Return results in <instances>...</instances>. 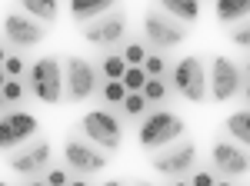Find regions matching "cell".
I'll return each instance as SVG.
<instances>
[{
  "label": "cell",
  "instance_id": "obj_1",
  "mask_svg": "<svg viewBox=\"0 0 250 186\" xmlns=\"http://www.w3.org/2000/svg\"><path fill=\"white\" fill-rule=\"evenodd\" d=\"M184 120L170 110H154L147 113L144 120H140V127H137V140H140V147L147 149V153H157V149L170 147L173 140H180L184 136Z\"/></svg>",
  "mask_w": 250,
  "mask_h": 186
},
{
  "label": "cell",
  "instance_id": "obj_2",
  "mask_svg": "<svg viewBox=\"0 0 250 186\" xmlns=\"http://www.w3.org/2000/svg\"><path fill=\"white\" fill-rule=\"evenodd\" d=\"M100 90V70L87 56H67L63 60V100L83 103Z\"/></svg>",
  "mask_w": 250,
  "mask_h": 186
},
{
  "label": "cell",
  "instance_id": "obj_3",
  "mask_svg": "<svg viewBox=\"0 0 250 186\" xmlns=\"http://www.w3.org/2000/svg\"><path fill=\"white\" fill-rule=\"evenodd\" d=\"M80 130L104 153H117L120 143H124V123H120V116L114 110H90L80 120Z\"/></svg>",
  "mask_w": 250,
  "mask_h": 186
},
{
  "label": "cell",
  "instance_id": "obj_4",
  "mask_svg": "<svg viewBox=\"0 0 250 186\" xmlns=\"http://www.w3.org/2000/svg\"><path fill=\"white\" fill-rule=\"evenodd\" d=\"M30 93L47 107L63 100V67L57 56H40L30 67Z\"/></svg>",
  "mask_w": 250,
  "mask_h": 186
},
{
  "label": "cell",
  "instance_id": "obj_5",
  "mask_svg": "<svg viewBox=\"0 0 250 186\" xmlns=\"http://www.w3.org/2000/svg\"><path fill=\"white\" fill-rule=\"evenodd\" d=\"M193 163H197V143L187 140V136H180V140H173L170 147L150 153V167H154L157 173H164V176H170V180L190 173Z\"/></svg>",
  "mask_w": 250,
  "mask_h": 186
},
{
  "label": "cell",
  "instance_id": "obj_6",
  "mask_svg": "<svg viewBox=\"0 0 250 186\" xmlns=\"http://www.w3.org/2000/svg\"><path fill=\"white\" fill-rule=\"evenodd\" d=\"M144 37L154 43L157 50H170V47H180L187 40V23L173 20L170 14H164L160 7H150L144 14Z\"/></svg>",
  "mask_w": 250,
  "mask_h": 186
},
{
  "label": "cell",
  "instance_id": "obj_7",
  "mask_svg": "<svg viewBox=\"0 0 250 186\" xmlns=\"http://www.w3.org/2000/svg\"><path fill=\"white\" fill-rule=\"evenodd\" d=\"M170 83L184 100L204 103L207 100V70H204V60L200 56H184L180 63H173Z\"/></svg>",
  "mask_w": 250,
  "mask_h": 186
},
{
  "label": "cell",
  "instance_id": "obj_8",
  "mask_svg": "<svg viewBox=\"0 0 250 186\" xmlns=\"http://www.w3.org/2000/svg\"><path fill=\"white\" fill-rule=\"evenodd\" d=\"M50 140H43V136H34L30 143H23V147L10 149L7 153V167L20 173V176H40L47 163H50Z\"/></svg>",
  "mask_w": 250,
  "mask_h": 186
},
{
  "label": "cell",
  "instance_id": "obj_9",
  "mask_svg": "<svg viewBox=\"0 0 250 186\" xmlns=\"http://www.w3.org/2000/svg\"><path fill=\"white\" fill-rule=\"evenodd\" d=\"M210 163H213V169H217V176L237 180V176L250 173V149L240 147V143H233V140H213Z\"/></svg>",
  "mask_w": 250,
  "mask_h": 186
},
{
  "label": "cell",
  "instance_id": "obj_10",
  "mask_svg": "<svg viewBox=\"0 0 250 186\" xmlns=\"http://www.w3.org/2000/svg\"><path fill=\"white\" fill-rule=\"evenodd\" d=\"M63 160H67V167L74 169V173H100V169L107 167V160H110V153H104L100 147H94L90 140H77L74 133L67 136V143H63Z\"/></svg>",
  "mask_w": 250,
  "mask_h": 186
},
{
  "label": "cell",
  "instance_id": "obj_11",
  "mask_svg": "<svg viewBox=\"0 0 250 186\" xmlns=\"http://www.w3.org/2000/svg\"><path fill=\"white\" fill-rule=\"evenodd\" d=\"M37 116L27 110H14L7 116H0V153H10V149L23 147L37 136Z\"/></svg>",
  "mask_w": 250,
  "mask_h": 186
},
{
  "label": "cell",
  "instance_id": "obj_12",
  "mask_svg": "<svg viewBox=\"0 0 250 186\" xmlns=\"http://www.w3.org/2000/svg\"><path fill=\"white\" fill-rule=\"evenodd\" d=\"M80 30H83V40L94 43V47H114V43H124L127 40V17L114 7L110 14L83 23Z\"/></svg>",
  "mask_w": 250,
  "mask_h": 186
},
{
  "label": "cell",
  "instance_id": "obj_13",
  "mask_svg": "<svg viewBox=\"0 0 250 186\" xmlns=\"http://www.w3.org/2000/svg\"><path fill=\"white\" fill-rule=\"evenodd\" d=\"M3 40L20 47V50L37 47V43L47 40V23L34 20L30 14H7L3 17Z\"/></svg>",
  "mask_w": 250,
  "mask_h": 186
},
{
  "label": "cell",
  "instance_id": "obj_14",
  "mask_svg": "<svg viewBox=\"0 0 250 186\" xmlns=\"http://www.w3.org/2000/svg\"><path fill=\"white\" fill-rule=\"evenodd\" d=\"M233 93H240V67L230 56H213L210 63V100L227 103Z\"/></svg>",
  "mask_w": 250,
  "mask_h": 186
},
{
  "label": "cell",
  "instance_id": "obj_15",
  "mask_svg": "<svg viewBox=\"0 0 250 186\" xmlns=\"http://www.w3.org/2000/svg\"><path fill=\"white\" fill-rule=\"evenodd\" d=\"M117 7V0H70V17L74 23H90V20L104 17V14H110Z\"/></svg>",
  "mask_w": 250,
  "mask_h": 186
},
{
  "label": "cell",
  "instance_id": "obj_16",
  "mask_svg": "<svg viewBox=\"0 0 250 186\" xmlns=\"http://www.w3.org/2000/svg\"><path fill=\"white\" fill-rule=\"evenodd\" d=\"M213 14L224 27H233L250 17V0H213Z\"/></svg>",
  "mask_w": 250,
  "mask_h": 186
},
{
  "label": "cell",
  "instance_id": "obj_17",
  "mask_svg": "<svg viewBox=\"0 0 250 186\" xmlns=\"http://www.w3.org/2000/svg\"><path fill=\"white\" fill-rule=\"evenodd\" d=\"M157 7L187 27L197 23V17H200V0H157Z\"/></svg>",
  "mask_w": 250,
  "mask_h": 186
},
{
  "label": "cell",
  "instance_id": "obj_18",
  "mask_svg": "<svg viewBox=\"0 0 250 186\" xmlns=\"http://www.w3.org/2000/svg\"><path fill=\"white\" fill-rule=\"evenodd\" d=\"M224 130L230 133L233 143L250 149V110H233L227 120H224Z\"/></svg>",
  "mask_w": 250,
  "mask_h": 186
},
{
  "label": "cell",
  "instance_id": "obj_19",
  "mask_svg": "<svg viewBox=\"0 0 250 186\" xmlns=\"http://www.w3.org/2000/svg\"><path fill=\"white\" fill-rule=\"evenodd\" d=\"M20 7H23V14H30L34 20H40V23H54L60 14V0H17Z\"/></svg>",
  "mask_w": 250,
  "mask_h": 186
},
{
  "label": "cell",
  "instance_id": "obj_20",
  "mask_svg": "<svg viewBox=\"0 0 250 186\" xmlns=\"http://www.w3.org/2000/svg\"><path fill=\"white\" fill-rule=\"evenodd\" d=\"M97 67H100V80H124V74H127L124 54H107Z\"/></svg>",
  "mask_w": 250,
  "mask_h": 186
},
{
  "label": "cell",
  "instance_id": "obj_21",
  "mask_svg": "<svg viewBox=\"0 0 250 186\" xmlns=\"http://www.w3.org/2000/svg\"><path fill=\"white\" fill-rule=\"evenodd\" d=\"M144 100L147 103H164L167 100V83H164V76H147V83H144Z\"/></svg>",
  "mask_w": 250,
  "mask_h": 186
},
{
  "label": "cell",
  "instance_id": "obj_22",
  "mask_svg": "<svg viewBox=\"0 0 250 186\" xmlns=\"http://www.w3.org/2000/svg\"><path fill=\"white\" fill-rule=\"evenodd\" d=\"M100 93H104V100H107L110 107H120L124 96H127V87H124V80H104V83H100Z\"/></svg>",
  "mask_w": 250,
  "mask_h": 186
},
{
  "label": "cell",
  "instance_id": "obj_23",
  "mask_svg": "<svg viewBox=\"0 0 250 186\" xmlns=\"http://www.w3.org/2000/svg\"><path fill=\"white\" fill-rule=\"evenodd\" d=\"M230 34H227V40H230L233 47H240V50H250V17L240 20V23H233V27H227Z\"/></svg>",
  "mask_w": 250,
  "mask_h": 186
},
{
  "label": "cell",
  "instance_id": "obj_24",
  "mask_svg": "<svg viewBox=\"0 0 250 186\" xmlns=\"http://www.w3.org/2000/svg\"><path fill=\"white\" fill-rule=\"evenodd\" d=\"M147 54H150V50H147L140 40H130V43L124 47V60H127V67H144Z\"/></svg>",
  "mask_w": 250,
  "mask_h": 186
},
{
  "label": "cell",
  "instance_id": "obj_25",
  "mask_svg": "<svg viewBox=\"0 0 250 186\" xmlns=\"http://www.w3.org/2000/svg\"><path fill=\"white\" fill-rule=\"evenodd\" d=\"M144 83H147V70H144V67H127V74H124V87H127V93H140Z\"/></svg>",
  "mask_w": 250,
  "mask_h": 186
},
{
  "label": "cell",
  "instance_id": "obj_26",
  "mask_svg": "<svg viewBox=\"0 0 250 186\" xmlns=\"http://www.w3.org/2000/svg\"><path fill=\"white\" fill-rule=\"evenodd\" d=\"M120 110L127 113V116H144V113H147V100H144V93H127L124 103H120Z\"/></svg>",
  "mask_w": 250,
  "mask_h": 186
},
{
  "label": "cell",
  "instance_id": "obj_27",
  "mask_svg": "<svg viewBox=\"0 0 250 186\" xmlns=\"http://www.w3.org/2000/svg\"><path fill=\"white\" fill-rule=\"evenodd\" d=\"M167 60H164V54L157 50V54H147V60H144V70H147V76H164L167 74Z\"/></svg>",
  "mask_w": 250,
  "mask_h": 186
},
{
  "label": "cell",
  "instance_id": "obj_28",
  "mask_svg": "<svg viewBox=\"0 0 250 186\" xmlns=\"http://www.w3.org/2000/svg\"><path fill=\"white\" fill-rule=\"evenodd\" d=\"M0 96H3L7 103H20V100L27 96V90H23V83H20V80H10V76H7V83H3Z\"/></svg>",
  "mask_w": 250,
  "mask_h": 186
},
{
  "label": "cell",
  "instance_id": "obj_29",
  "mask_svg": "<svg viewBox=\"0 0 250 186\" xmlns=\"http://www.w3.org/2000/svg\"><path fill=\"white\" fill-rule=\"evenodd\" d=\"M23 67H27V63H23L20 56H10V54H7V60H3V74L10 76V80H20V74H23Z\"/></svg>",
  "mask_w": 250,
  "mask_h": 186
},
{
  "label": "cell",
  "instance_id": "obj_30",
  "mask_svg": "<svg viewBox=\"0 0 250 186\" xmlns=\"http://www.w3.org/2000/svg\"><path fill=\"white\" fill-rule=\"evenodd\" d=\"M47 186H67L70 183V173L67 169H60V167H54V169H47V180H43Z\"/></svg>",
  "mask_w": 250,
  "mask_h": 186
},
{
  "label": "cell",
  "instance_id": "obj_31",
  "mask_svg": "<svg viewBox=\"0 0 250 186\" xmlns=\"http://www.w3.org/2000/svg\"><path fill=\"white\" fill-rule=\"evenodd\" d=\"M190 186H217V173L200 169V173H193V176H190Z\"/></svg>",
  "mask_w": 250,
  "mask_h": 186
},
{
  "label": "cell",
  "instance_id": "obj_32",
  "mask_svg": "<svg viewBox=\"0 0 250 186\" xmlns=\"http://www.w3.org/2000/svg\"><path fill=\"white\" fill-rule=\"evenodd\" d=\"M100 186H124L120 180H107V183H100Z\"/></svg>",
  "mask_w": 250,
  "mask_h": 186
},
{
  "label": "cell",
  "instance_id": "obj_33",
  "mask_svg": "<svg viewBox=\"0 0 250 186\" xmlns=\"http://www.w3.org/2000/svg\"><path fill=\"white\" fill-rule=\"evenodd\" d=\"M3 83H7V74H3V67H0V90H3Z\"/></svg>",
  "mask_w": 250,
  "mask_h": 186
},
{
  "label": "cell",
  "instance_id": "obj_34",
  "mask_svg": "<svg viewBox=\"0 0 250 186\" xmlns=\"http://www.w3.org/2000/svg\"><path fill=\"white\" fill-rule=\"evenodd\" d=\"M67 186H87V183H83V180H70Z\"/></svg>",
  "mask_w": 250,
  "mask_h": 186
},
{
  "label": "cell",
  "instance_id": "obj_35",
  "mask_svg": "<svg viewBox=\"0 0 250 186\" xmlns=\"http://www.w3.org/2000/svg\"><path fill=\"white\" fill-rule=\"evenodd\" d=\"M3 60H7V50H3V47H0V67H3Z\"/></svg>",
  "mask_w": 250,
  "mask_h": 186
},
{
  "label": "cell",
  "instance_id": "obj_36",
  "mask_svg": "<svg viewBox=\"0 0 250 186\" xmlns=\"http://www.w3.org/2000/svg\"><path fill=\"white\" fill-rule=\"evenodd\" d=\"M173 186H190V183H184V180H173Z\"/></svg>",
  "mask_w": 250,
  "mask_h": 186
},
{
  "label": "cell",
  "instance_id": "obj_37",
  "mask_svg": "<svg viewBox=\"0 0 250 186\" xmlns=\"http://www.w3.org/2000/svg\"><path fill=\"white\" fill-rule=\"evenodd\" d=\"M27 186H47V183H40V180H34V183H27Z\"/></svg>",
  "mask_w": 250,
  "mask_h": 186
},
{
  "label": "cell",
  "instance_id": "obj_38",
  "mask_svg": "<svg viewBox=\"0 0 250 186\" xmlns=\"http://www.w3.org/2000/svg\"><path fill=\"white\" fill-rule=\"evenodd\" d=\"M217 186H233V183H230V180H224V183H217Z\"/></svg>",
  "mask_w": 250,
  "mask_h": 186
},
{
  "label": "cell",
  "instance_id": "obj_39",
  "mask_svg": "<svg viewBox=\"0 0 250 186\" xmlns=\"http://www.w3.org/2000/svg\"><path fill=\"white\" fill-rule=\"evenodd\" d=\"M244 96H247V103H250V83H247V93H244Z\"/></svg>",
  "mask_w": 250,
  "mask_h": 186
},
{
  "label": "cell",
  "instance_id": "obj_40",
  "mask_svg": "<svg viewBox=\"0 0 250 186\" xmlns=\"http://www.w3.org/2000/svg\"><path fill=\"white\" fill-rule=\"evenodd\" d=\"M134 186H154V183H144V180H140V183H134Z\"/></svg>",
  "mask_w": 250,
  "mask_h": 186
},
{
  "label": "cell",
  "instance_id": "obj_41",
  "mask_svg": "<svg viewBox=\"0 0 250 186\" xmlns=\"http://www.w3.org/2000/svg\"><path fill=\"white\" fill-rule=\"evenodd\" d=\"M3 103H7V100H3V96H0V110H3Z\"/></svg>",
  "mask_w": 250,
  "mask_h": 186
},
{
  "label": "cell",
  "instance_id": "obj_42",
  "mask_svg": "<svg viewBox=\"0 0 250 186\" xmlns=\"http://www.w3.org/2000/svg\"><path fill=\"white\" fill-rule=\"evenodd\" d=\"M247 76H250V60H247Z\"/></svg>",
  "mask_w": 250,
  "mask_h": 186
},
{
  "label": "cell",
  "instance_id": "obj_43",
  "mask_svg": "<svg viewBox=\"0 0 250 186\" xmlns=\"http://www.w3.org/2000/svg\"><path fill=\"white\" fill-rule=\"evenodd\" d=\"M0 186H10V183H0Z\"/></svg>",
  "mask_w": 250,
  "mask_h": 186
}]
</instances>
